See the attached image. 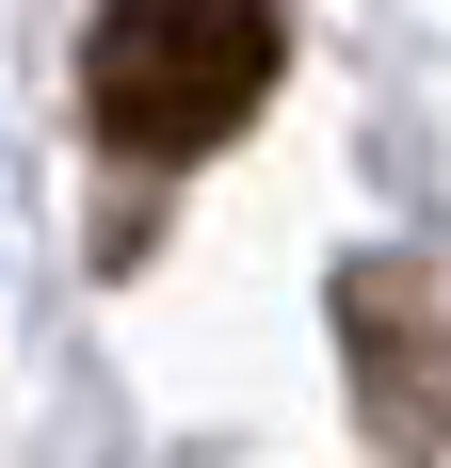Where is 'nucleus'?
Listing matches in <instances>:
<instances>
[{
	"label": "nucleus",
	"mask_w": 451,
	"mask_h": 468,
	"mask_svg": "<svg viewBox=\"0 0 451 468\" xmlns=\"http://www.w3.org/2000/svg\"><path fill=\"white\" fill-rule=\"evenodd\" d=\"M274 0H97L81 97L130 162H210L242 113L274 97Z\"/></svg>",
	"instance_id": "1"
},
{
	"label": "nucleus",
	"mask_w": 451,
	"mask_h": 468,
	"mask_svg": "<svg viewBox=\"0 0 451 468\" xmlns=\"http://www.w3.org/2000/svg\"><path fill=\"white\" fill-rule=\"evenodd\" d=\"M339 324H355V388H371V436L387 452H435L451 436V324L419 307V275L404 259H371V275H339Z\"/></svg>",
	"instance_id": "2"
}]
</instances>
